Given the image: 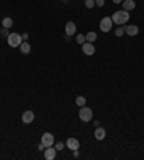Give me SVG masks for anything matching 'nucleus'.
<instances>
[{
    "mask_svg": "<svg viewBox=\"0 0 144 160\" xmlns=\"http://www.w3.org/2000/svg\"><path fill=\"white\" fill-rule=\"evenodd\" d=\"M112 19V23H115V25H125L128 20H130V13L127 12V10H118V12H114V14L111 16Z\"/></svg>",
    "mask_w": 144,
    "mask_h": 160,
    "instance_id": "f257e3e1",
    "label": "nucleus"
},
{
    "mask_svg": "<svg viewBox=\"0 0 144 160\" xmlns=\"http://www.w3.org/2000/svg\"><path fill=\"white\" fill-rule=\"evenodd\" d=\"M22 42H23L22 35L16 33V32H13V33H10L7 36V43H9V46H12V48H19Z\"/></svg>",
    "mask_w": 144,
    "mask_h": 160,
    "instance_id": "f03ea898",
    "label": "nucleus"
},
{
    "mask_svg": "<svg viewBox=\"0 0 144 160\" xmlns=\"http://www.w3.org/2000/svg\"><path fill=\"white\" fill-rule=\"evenodd\" d=\"M79 118L82 121H85V123H88V121L92 120V110L91 108H88V107H79Z\"/></svg>",
    "mask_w": 144,
    "mask_h": 160,
    "instance_id": "7ed1b4c3",
    "label": "nucleus"
},
{
    "mask_svg": "<svg viewBox=\"0 0 144 160\" xmlns=\"http://www.w3.org/2000/svg\"><path fill=\"white\" fill-rule=\"evenodd\" d=\"M112 19L111 17H108V16H105V17H102L101 19V22H99V29H101V32H104V33H108L110 30H111L112 27Z\"/></svg>",
    "mask_w": 144,
    "mask_h": 160,
    "instance_id": "20e7f679",
    "label": "nucleus"
},
{
    "mask_svg": "<svg viewBox=\"0 0 144 160\" xmlns=\"http://www.w3.org/2000/svg\"><path fill=\"white\" fill-rule=\"evenodd\" d=\"M40 143L45 147H51L55 144V137H53L52 133H43L42 137H40Z\"/></svg>",
    "mask_w": 144,
    "mask_h": 160,
    "instance_id": "39448f33",
    "label": "nucleus"
},
{
    "mask_svg": "<svg viewBox=\"0 0 144 160\" xmlns=\"http://www.w3.org/2000/svg\"><path fill=\"white\" fill-rule=\"evenodd\" d=\"M81 46H82V52L85 53V55H88V56H91V55L95 53V46L92 45L91 42H85V43H82Z\"/></svg>",
    "mask_w": 144,
    "mask_h": 160,
    "instance_id": "423d86ee",
    "label": "nucleus"
},
{
    "mask_svg": "<svg viewBox=\"0 0 144 160\" xmlns=\"http://www.w3.org/2000/svg\"><path fill=\"white\" fill-rule=\"evenodd\" d=\"M43 156H45L46 160H53L55 157H56V149L52 147V146L46 147V149H45V154H43Z\"/></svg>",
    "mask_w": 144,
    "mask_h": 160,
    "instance_id": "0eeeda50",
    "label": "nucleus"
},
{
    "mask_svg": "<svg viewBox=\"0 0 144 160\" xmlns=\"http://www.w3.org/2000/svg\"><path fill=\"white\" fill-rule=\"evenodd\" d=\"M33 120H35V114H33V111H25V113L22 114V121H23L25 124H30Z\"/></svg>",
    "mask_w": 144,
    "mask_h": 160,
    "instance_id": "6e6552de",
    "label": "nucleus"
},
{
    "mask_svg": "<svg viewBox=\"0 0 144 160\" xmlns=\"http://www.w3.org/2000/svg\"><path fill=\"white\" fill-rule=\"evenodd\" d=\"M66 146H68L69 150H78L81 144H79V141L77 140V139L71 137V139H68V140H66Z\"/></svg>",
    "mask_w": 144,
    "mask_h": 160,
    "instance_id": "1a4fd4ad",
    "label": "nucleus"
},
{
    "mask_svg": "<svg viewBox=\"0 0 144 160\" xmlns=\"http://www.w3.org/2000/svg\"><path fill=\"white\" fill-rule=\"evenodd\" d=\"M77 32V25L74 23V22H68L65 26V33L66 36H71V35H75Z\"/></svg>",
    "mask_w": 144,
    "mask_h": 160,
    "instance_id": "9d476101",
    "label": "nucleus"
},
{
    "mask_svg": "<svg viewBox=\"0 0 144 160\" xmlns=\"http://www.w3.org/2000/svg\"><path fill=\"white\" fill-rule=\"evenodd\" d=\"M94 136H95V139H97V140H104L105 136H107V131H105L104 127H97Z\"/></svg>",
    "mask_w": 144,
    "mask_h": 160,
    "instance_id": "9b49d317",
    "label": "nucleus"
},
{
    "mask_svg": "<svg viewBox=\"0 0 144 160\" xmlns=\"http://www.w3.org/2000/svg\"><path fill=\"white\" fill-rule=\"evenodd\" d=\"M125 33L128 35V36H136V35H138V26H136V25L125 26Z\"/></svg>",
    "mask_w": 144,
    "mask_h": 160,
    "instance_id": "f8f14e48",
    "label": "nucleus"
},
{
    "mask_svg": "<svg viewBox=\"0 0 144 160\" xmlns=\"http://www.w3.org/2000/svg\"><path fill=\"white\" fill-rule=\"evenodd\" d=\"M123 9L127 10V12L136 9V2H134V0H124V2H123Z\"/></svg>",
    "mask_w": 144,
    "mask_h": 160,
    "instance_id": "ddd939ff",
    "label": "nucleus"
},
{
    "mask_svg": "<svg viewBox=\"0 0 144 160\" xmlns=\"http://www.w3.org/2000/svg\"><path fill=\"white\" fill-rule=\"evenodd\" d=\"M20 52L22 53H25V55H27V53L30 52V45L27 43V40H23L22 43H20Z\"/></svg>",
    "mask_w": 144,
    "mask_h": 160,
    "instance_id": "4468645a",
    "label": "nucleus"
},
{
    "mask_svg": "<svg viewBox=\"0 0 144 160\" xmlns=\"http://www.w3.org/2000/svg\"><path fill=\"white\" fill-rule=\"evenodd\" d=\"M85 39H86V42H95L97 40V33L95 32H88V33L85 35Z\"/></svg>",
    "mask_w": 144,
    "mask_h": 160,
    "instance_id": "2eb2a0df",
    "label": "nucleus"
},
{
    "mask_svg": "<svg viewBox=\"0 0 144 160\" xmlns=\"http://www.w3.org/2000/svg\"><path fill=\"white\" fill-rule=\"evenodd\" d=\"M75 102H77V105L78 107H84L86 104V98L84 97V95H79V97H77Z\"/></svg>",
    "mask_w": 144,
    "mask_h": 160,
    "instance_id": "dca6fc26",
    "label": "nucleus"
},
{
    "mask_svg": "<svg viewBox=\"0 0 144 160\" xmlns=\"http://www.w3.org/2000/svg\"><path fill=\"white\" fill-rule=\"evenodd\" d=\"M2 23H3V27H7V29H9V27H12V26H13V20L10 19V17H5Z\"/></svg>",
    "mask_w": 144,
    "mask_h": 160,
    "instance_id": "f3484780",
    "label": "nucleus"
},
{
    "mask_svg": "<svg viewBox=\"0 0 144 160\" xmlns=\"http://www.w3.org/2000/svg\"><path fill=\"white\" fill-rule=\"evenodd\" d=\"M124 33H125V26H124V25L118 26V27H117V30H115V35H117L118 38H120V36H123Z\"/></svg>",
    "mask_w": 144,
    "mask_h": 160,
    "instance_id": "a211bd4d",
    "label": "nucleus"
},
{
    "mask_svg": "<svg viewBox=\"0 0 144 160\" xmlns=\"http://www.w3.org/2000/svg\"><path fill=\"white\" fill-rule=\"evenodd\" d=\"M77 43H79V45H82V43H85L86 39H85V35H77Z\"/></svg>",
    "mask_w": 144,
    "mask_h": 160,
    "instance_id": "6ab92c4d",
    "label": "nucleus"
},
{
    "mask_svg": "<svg viewBox=\"0 0 144 160\" xmlns=\"http://www.w3.org/2000/svg\"><path fill=\"white\" fill-rule=\"evenodd\" d=\"M85 6L86 9H92L95 6V0H85Z\"/></svg>",
    "mask_w": 144,
    "mask_h": 160,
    "instance_id": "aec40b11",
    "label": "nucleus"
},
{
    "mask_svg": "<svg viewBox=\"0 0 144 160\" xmlns=\"http://www.w3.org/2000/svg\"><path fill=\"white\" fill-rule=\"evenodd\" d=\"M55 149H56V152H61V150L64 149V143H62V141H58V143H55Z\"/></svg>",
    "mask_w": 144,
    "mask_h": 160,
    "instance_id": "412c9836",
    "label": "nucleus"
},
{
    "mask_svg": "<svg viewBox=\"0 0 144 160\" xmlns=\"http://www.w3.org/2000/svg\"><path fill=\"white\" fill-rule=\"evenodd\" d=\"M95 5L98 7H102L105 5V0H95Z\"/></svg>",
    "mask_w": 144,
    "mask_h": 160,
    "instance_id": "4be33fe9",
    "label": "nucleus"
},
{
    "mask_svg": "<svg viewBox=\"0 0 144 160\" xmlns=\"http://www.w3.org/2000/svg\"><path fill=\"white\" fill-rule=\"evenodd\" d=\"M2 35H3V36H9V29H7V27H3V29H2Z\"/></svg>",
    "mask_w": 144,
    "mask_h": 160,
    "instance_id": "5701e85b",
    "label": "nucleus"
},
{
    "mask_svg": "<svg viewBox=\"0 0 144 160\" xmlns=\"http://www.w3.org/2000/svg\"><path fill=\"white\" fill-rule=\"evenodd\" d=\"M27 38H29V35L27 33H22V39L23 40H27Z\"/></svg>",
    "mask_w": 144,
    "mask_h": 160,
    "instance_id": "b1692460",
    "label": "nucleus"
},
{
    "mask_svg": "<svg viewBox=\"0 0 144 160\" xmlns=\"http://www.w3.org/2000/svg\"><path fill=\"white\" fill-rule=\"evenodd\" d=\"M38 149H39V150H43V152H45V149H46V147L43 146L42 143H40V144H39V147H38Z\"/></svg>",
    "mask_w": 144,
    "mask_h": 160,
    "instance_id": "393cba45",
    "label": "nucleus"
},
{
    "mask_svg": "<svg viewBox=\"0 0 144 160\" xmlns=\"http://www.w3.org/2000/svg\"><path fill=\"white\" fill-rule=\"evenodd\" d=\"M74 156H75V157H78V156H79V153H78V150H74Z\"/></svg>",
    "mask_w": 144,
    "mask_h": 160,
    "instance_id": "a878e982",
    "label": "nucleus"
},
{
    "mask_svg": "<svg viewBox=\"0 0 144 160\" xmlns=\"http://www.w3.org/2000/svg\"><path fill=\"white\" fill-rule=\"evenodd\" d=\"M114 3H121V2H124V0H112Z\"/></svg>",
    "mask_w": 144,
    "mask_h": 160,
    "instance_id": "bb28decb",
    "label": "nucleus"
}]
</instances>
